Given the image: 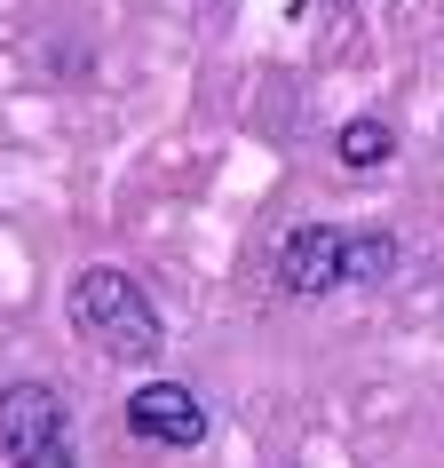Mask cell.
<instances>
[{
    "label": "cell",
    "mask_w": 444,
    "mask_h": 468,
    "mask_svg": "<svg viewBox=\"0 0 444 468\" xmlns=\"http://www.w3.org/2000/svg\"><path fill=\"white\" fill-rule=\"evenodd\" d=\"M333 159H342V167H389L396 159V127L389 120H373V112H357V120H342V135H333Z\"/></svg>",
    "instance_id": "cell-6"
},
{
    "label": "cell",
    "mask_w": 444,
    "mask_h": 468,
    "mask_svg": "<svg viewBox=\"0 0 444 468\" xmlns=\"http://www.w3.org/2000/svg\"><path fill=\"white\" fill-rule=\"evenodd\" d=\"M278 286L286 294H333L342 286V230L333 222H294L286 239H278Z\"/></svg>",
    "instance_id": "cell-4"
},
{
    "label": "cell",
    "mask_w": 444,
    "mask_h": 468,
    "mask_svg": "<svg viewBox=\"0 0 444 468\" xmlns=\"http://www.w3.org/2000/svg\"><path fill=\"white\" fill-rule=\"evenodd\" d=\"M64 310H72V334L96 349V357H111V366H151L159 342H167V325H159L151 294L127 271H111V262H88V271L72 278Z\"/></svg>",
    "instance_id": "cell-1"
},
{
    "label": "cell",
    "mask_w": 444,
    "mask_h": 468,
    "mask_svg": "<svg viewBox=\"0 0 444 468\" xmlns=\"http://www.w3.org/2000/svg\"><path fill=\"white\" fill-rule=\"evenodd\" d=\"M127 429L143 444H167V452H198L206 444V405L183 381H143V389L127 397Z\"/></svg>",
    "instance_id": "cell-3"
},
{
    "label": "cell",
    "mask_w": 444,
    "mask_h": 468,
    "mask_svg": "<svg viewBox=\"0 0 444 468\" xmlns=\"http://www.w3.org/2000/svg\"><path fill=\"white\" fill-rule=\"evenodd\" d=\"M389 278H396L389 230H342V286H389Z\"/></svg>",
    "instance_id": "cell-5"
},
{
    "label": "cell",
    "mask_w": 444,
    "mask_h": 468,
    "mask_svg": "<svg viewBox=\"0 0 444 468\" xmlns=\"http://www.w3.org/2000/svg\"><path fill=\"white\" fill-rule=\"evenodd\" d=\"M0 452L16 468H79L72 405L48 381H8L0 389Z\"/></svg>",
    "instance_id": "cell-2"
}]
</instances>
